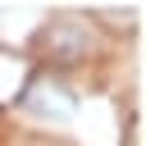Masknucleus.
I'll return each mask as SVG.
<instances>
[{"label":"nucleus","instance_id":"nucleus-1","mask_svg":"<svg viewBox=\"0 0 146 146\" xmlns=\"http://www.w3.org/2000/svg\"><path fill=\"white\" fill-rule=\"evenodd\" d=\"M18 105H23L32 119H41V123H68V119L78 114V96H73L64 82H50V78H36V82L18 96Z\"/></svg>","mask_w":146,"mask_h":146}]
</instances>
